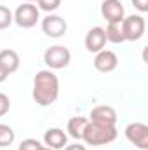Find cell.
Returning <instances> with one entry per match:
<instances>
[{"mask_svg":"<svg viewBox=\"0 0 148 150\" xmlns=\"http://www.w3.org/2000/svg\"><path fill=\"white\" fill-rule=\"evenodd\" d=\"M26 2H30V4H33V2H37V0H26Z\"/></svg>","mask_w":148,"mask_h":150,"instance_id":"obj_25","label":"cell"},{"mask_svg":"<svg viewBox=\"0 0 148 150\" xmlns=\"http://www.w3.org/2000/svg\"><path fill=\"white\" fill-rule=\"evenodd\" d=\"M140 12H148V0H131Z\"/></svg>","mask_w":148,"mask_h":150,"instance_id":"obj_21","label":"cell"},{"mask_svg":"<svg viewBox=\"0 0 148 150\" xmlns=\"http://www.w3.org/2000/svg\"><path fill=\"white\" fill-rule=\"evenodd\" d=\"M89 120L103 126H115L117 124V112L110 105H99L94 107L89 113Z\"/></svg>","mask_w":148,"mask_h":150,"instance_id":"obj_10","label":"cell"},{"mask_svg":"<svg viewBox=\"0 0 148 150\" xmlns=\"http://www.w3.org/2000/svg\"><path fill=\"white\" fill-rule=\"evenodd\" d=\"M101 16L108 21V25H120L125 18V9L120 0H105L101 4Z\"/></svg>","mask_w":148,"mask_h":150,"instance_id":"obj_8","label":"cell"},{"mask_svg":"<svg viewBox=\"0 0 148 150\" xmlns=\"http://www.w3.org/2000/svg\"><path fill=\"white\" fill-rule=\"evenodd\" d=\"M118 67V56L110 51V49H103L99 52H96L94 58V68L101 74H110Z\"/></svg>","mask_w":148,"mask_h":150,"instance_id":"obj_9","label":"cell"},{"mask_svg":"<svg viewBox=\"0 0 148 150\" xmlns=\"http://www.w3.org/2000/svg\"><path fill=\"white\" fill-rule=\"evenodd\" d=\"M145 30H147V23L141 14H131V16L124 18L120 23L122 37H124V40H129V42L140 40L145 35Z\"/></svg>","mask_w":148,"mask_h":150,"instance_id":"obj_3","label":"cell"},{"mask_svg":"<svg viewBox=\"0 0 148 150\" xmlns=\"http://www.w3.org/2000/svg\"><path fill=\"white\" fill-rule=\"evenodd\" d=\"M9 110H11V100L7 94L0 93V117H4Z\"/></svg>","mask_w":148,"mask_h":150,"instance_id":"obj_20","label":"cell"},{"mask_svg":"<svg viewBox=\"0 0 148 150\" xmlns=\"http://www.w3.org/2000/svg\"><path fill=\"white\" fill-rule=\"evenodd\" d=\"M42 149V143L35 140V138H26L19 143V149L18 150H40Z\"/></svg>","mask_w":148,"mask_h":150,"instance_id":"obj_19","label":"cell"},{"mask_svg":"<svg viewBox=\"0 0 148 150\" xmlns=\"http://www.w3.org/2000/svg\"><path fill=\"white\" fill-rule=\"evenodd\" d=\"M7 77H9V74L0 67V84H2V82H5V80H7Z\"/></svg>","mask_w":148,"mask_h":150,"instance_id":"obj_23","label":"cell"},{"mask_svg":"<svg viewBox=\"0 0 148 150\" xmlns=\"http://www.w3.org/2000/svg\"><path fill=\"white\" fill-rule=\"evenodd\" d=\"M59 96V79L52 70H40L33 77L32 98L40 107L52 105Z\"/></svg>","mask_w":148,"mask_h":150,"instance_id":"obj_1","label":"cell"},{"mask_svg":"<svg viewBox=\"0 0 148 150\" xmlns=\"http://www.w3.org/2000/svg\"><path fill=\"white\" fill-rule=\"evenodd\" d=\"M37 4H38V11H45V12L52 14L54 11L59 9L61 0H37Z\"/></svg>","mask_w":148,"mask_h":150,"instance_id":"obj_18","label":"cell"},{"mask_svg":"<svg viewBox=\"0 0 148 150\" xmlns=\"http://www.w3.org/2000/svg\"><path fill=\"white\" fill-rule=\"evenodd\" d=\"M72 61V52L65 45H51L44 52V63L49 67V70H61L66 68Z\"/></svg>","mask_w":148,"mask_h":150,"instance_id":"obj_4","label":"cell"},{"mask_svg":"<svg viewBox=\"0 0 148 150\" xmlns=\"http://www.w3.org/2000/svg\"><path fill=\"white\" fill-rule=\"evenodd\" d=\"M12 18H14V23L19 28H33L40 21V11H38L37 5H33L30 2H25V4L18 5Z\"/></svg>","mask_w":148,"mask_h":150,"instance_id":"obj_5","label":"cell"},{"mask_svg":"<svg viewBox=\"0 0 148 150\" xmlns=\"http://www.w3.org/2000/svg\"><path fill=\"white\" fill-rule=\"evenodd\" d=\"M87 122H89V119H85V117H72L68 120V126H66L68 134L73 140H82V134H84V129H85Z\"/></svg>","mask_w":148,"mask_h":150,"instance_id":"obj_14","label":"cell"},{"mask_svg":"<svg viewBox=\"0 0 148 150\" xmlns=\"http://www.w3.org/2000/svg\"><path fill=\"white\" fill-rule=\"evenodd\" d=\"M84 44H85V49H87L89 52H99V51H103L105 45H106L105 28H101V26H94V28H91V30L85 33Z\"/></svg>","mask_w":148,"mask_h":150,"instance_id":"obj_11","label":"cell"},{"mask_svg":"<svg viewBox=\"0 0 148 150\" xmlns=\"http://www.w3.org/2000/svg\"><path fill=\"white\" fill-rule=\"evenodd\" d=\"M40 150H52V149H49V147H44V145H42V149Z\"/></svg>","mask_w":148,"mask_h":150,"instance_id":"obj_24","label":"cell"},{"mask_svg":"<svg viewBox=\"0 0 148 150\" xmlns=\"http://www.w3.org/2000/svg\"><path fill=\"white\" fill-rule=\"evenodd\" d=\"M125 138L140 150H148V126L143 122H131L125 126Z\"/></svg>","mask_w":148,"mask_h":150,"instance_id":"obj_6","label":"cell"},{"mask_svg":"<svg viewBox=\"0 0 148 150\" xmlns=\"http://www.w3.org/2000/svg\"><path fill=\"white\" fill-rule=\"evenodd\" d=\"M105 35H106V42H111V44L125 42L122 37V32H120V25H108L105 28Z\"/></svg>","mask_w":148,"mask_h":150,"instance_id":"obj_16","label":"cell"},{"mask_svg":"<svg viewBox=\"0 0 148 150\" xmlns=\"http://www.w3.org/2000/svg\"><path fill=\"white\" fill-rule=\"evenodd\" d=\"M19 54L14 51V49H4L0 51V67L7 72V74H14L18 68H19Z\"/></svg>","mask_w":148,"mask_h":150,"instance_id":"obj_13","label":"cell"},{"mask_svg":"<svg viewBox=\"0 0 148 150\" xmlns=\"http://www.w3.org/2000/svg\"><path fill=\"white\" fill-rule=\"evenodd\" d=\"M65 150H87L85 145H80V143H73V145H66Z\"/></svg>","mask_w":148,"mask_h":150,"instance_id":"obj_22","label":"cell"},{"mask_svg":"<svg viewBox=\"0 0 148 150\" xmlns=\"http://www.w3.org/2000/svg\"><path fill=\"white\" fill-rule=\"evenodd\" d=\"M118 136V131L115 126H103V124H96V122H87L82 140L85 142V145H92V147H101V145H108L111 142H115Z\"/></svg>","mask_w":148,"mask_h":150,"instance_id":"obj_2","label":"cell"},{"mask_svg":"<svg viewBox=\"0 0 148 150\" xmlns=\"http://www.w3.org/2000/svg\"><path fill=\"white\" fill-rule=\"evenodd\" d=\"M44 143L52 150H61L68 145V134L59 127H51L44 134Z\"/></svg>","mask_w":148,"mask_h":150,"instance_id":"obj_12","label":"cell"},{"mask_svg":"<svg viewBox=\"0 0 148 150\" xmlns=\"http://www.w3.org/2000/svg\"><path fill=\"white\" fill-rule=\"evenodd\" d=\"M16 140V133L9 124H0V149L12 145Z\"/></svg>","mask_w":148,"mask_h":150,"instance_id":"obj_15","label":"cell"},{"mask_svg":"<svg viewBox=\"0 0 148 150\" xmlns=\"http://www.w3.org/2000/svg\"><path fill=\"white\" fill-rule=\"evenodd\" d=\"M68 30V23L65 18L58 14H47L42 19V32L51 38H61Z\"/></svg>","mask_w":148,"mask_h":150,"instance_id":"obj_7","label":"cell"},{"mask_svg":"<svg viewBox=\"0 0 148 150\" xmlns=\"http://www.w3.org/2000/svg\"><path fill=\"white\" fill-rule=\"evenodd\" d=\"M12 23H14V18H12L11 9L5 7V5H0V30L9 28Z\"/></svg>","mask_w":148,"mask_h":150,"instance_id":"obj_17","label":"cell"}]
</instances>
